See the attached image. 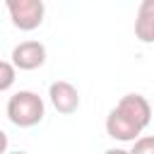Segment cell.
Masks as SVG:
<instances>
[{
    "label": "cell",
    "instance_id": "6da1fadb",
    "mask_svg": "<svg viewBox=\"0 0 154 154\" xmlns=\"http://www.w3.org/2000/svg\"><path fill=\"white\" fill-rule=\"evenodd\" d=\"M43 99L34 91H17L7 99V118L17 128H34L43 120Z\"/></svg>",
    "mask_w": 154,
    "mask_h": 154
},
{
    "label": "cell",
    "instance_id": "7a4b0ae2",
    "mask_svg": "<svg viewBox=\"0 0 154 154\" xmlns=\"http://www.w3.org/2000/svg\"><path fill=\"white\" fill-rule=\"evenodd\" d=\"M12 24L19 31H34L43 22V0H5Z\"/></svg>",
    "mask_w": 154,
    "mask_h": 154
},
{
    "label": "cell",
    "instance_id": "3957f363",
    "mask_svg": "<svg viewBox=\"0 0 154 154\" xmlns=\"http://www.w3.org/2000/svg\"><path fill=\"white\" fill-rule=\"evenodd\" d=\"M106 132H108V137H113V140H118V142H135V140L142 135V128H140L135 120H130V118L116 106V108H111V113L106 116Z\"/></svg>",
    "mask_w": 154,
    "mask_h": 154
},
{
    "label": "cell",
    "instance_id": "277c9868",
    "mask_svg": "<svg viewBox=\"0 0 154 154\" xmlns=\"http://www.w3.org/2000/svg\"><path fill=\"white\" fill-rule=\"evenodd\" d=\"M48 99H51L53 108L63 116H70L79 108V91L75 84H70L65 79H58L48 87Z\"/></svg>",
    "mask_w": 154,
    "mask_h": 154
},
{
    "label": "cell",
    "instance_id": "5b68a950",
    "mask_svg": "<svg viewBox=\"0 0 154 154\" xmlns=\"http://www.w3.org/2000/svg\"><path fill=\"white\" fill-rule=\"evenodd\" d=\"M12 63L17 70H36L46 63V46L38 41H22L12 48Z\"/></svg>",
    "mask_w": 154,
    "mask_h": 154
},
{
    "label": "cell",
    "instance_id": "8992f818",
    "mask_svg": "<svg viewBox=\"0 0 154 154\" xmlns=\"http://www.w3.org/2000/svg\"><path fill=\"white\" fill-rule=\"evenodd\" d=\"M130 120H135L142 130L149 125V120H152V111H154V106L142 96V94H125L118 103H116Z\"/></svg>",
    "mask_w": 154,
    "mask_h": 154
},
{
    "label": "cell",
    "instance_id": "52a82bcc",
    "mask_svg": "<svg viewBox=\"0 0 154 154\" xmlns=\"http://www.w3.org/2000/svg\"><path fill=\"white\" fill-rule=\"evenodd\" d=\"M135 36L142 43H154V0H142L135 17Z\"/></svg>",
    "mask_w": 154,
    "mask_h": 154
},
{
    "label": "cell",
    "instance_id": "ba28073f",
    "mask_svg": "<svg viewBox=\"0 0 154 154\" xmlns=\"http://www.w3.org/2000/svg\"><path fill=\"white\" fill-rule=\"evenodd\" d=\"M14 70H17L14 63H10V60H2V63H0V91H7V89L12 87V82H14Z\"/></svg>",
    "mask_w": 154,
    "mask_h": 154
},
{
    "label": "cell",
    "instance_id": "9c48e42d",
    "mask_svg": "<svg viewBox=\"0 0 154 154\" xmlns=\"http://www.w3.org/2000/svg\"><path fill=\"white\" fill-rule=\"evenodd\" d=\"M132 154H154V137L140 135V137L132 142Z\"/></svg>",
    "mask_w": 154,
    "mask_h": 154
},
{
    "label": "cell",
    "instance_id": "30bf717a",
    "mask_svg": "<svg viewBox=\"0 0 154 154\" xmlns=\"http://www.w3.org/2000/svg\"><path fill=\"white\" fill-rule=\"evenodd\" d=\"M152 106H154V103H152Z\"/></svg>",
    "mask_w": 154,
    "mask_h": 154
}]
</instances>
